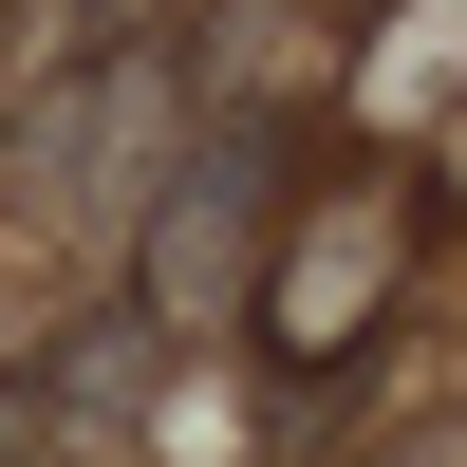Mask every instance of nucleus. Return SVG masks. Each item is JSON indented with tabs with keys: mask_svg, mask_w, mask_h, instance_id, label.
<instances>
[{
	"mask_svg": "<svg viewBox=\"0 0 467 467\" xmlns=\"http://www.w3.org/2000/svg\"><path fill=\"white\" fill-rule=\"evenodd\" d=\"M244 244H262V150H224V169H187L169 244H150V318H224L244 299Z\"/></svg>",
	"mask_w": 467,
	"mask_h": 467,
	"instance_id": "1",
	"label": "nucleus"
},
{
	"mask_svg": "<svg viewBox=\"0 0 467 467\" xmlns=\"http://www.w3.org/2000/svg\"><path fill=\"white\" fill-rule=\"evenodd\" d=\"M150 112H169V75H150V57H112L94 94L57 112V206H75V187H131L150 150H169V131H150Z\"/></svg>",
	"mask_w": 467,
	"mask_h": 467,
	"instance_id": "2",
	"label": "nucleus"
}]
</instances>
